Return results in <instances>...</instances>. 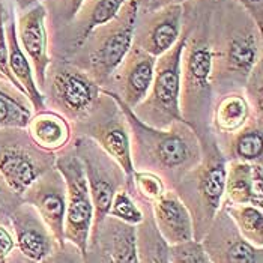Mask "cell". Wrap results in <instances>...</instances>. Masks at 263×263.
<instances>
[{"instance_id":"6da1fadb","label":"cell","mask_w":263,"mask_h":263,"mask_svg":"<svg viewBox=\"0 0 263 263\" xmlns=\"http://www.w3.org/2000/svg\"><path fill=\"white\" fill-rule=\"evenodd\" d=\"M263 59L262 29L232 0H215L211 18V87L214 97L243 90Z\"/></svg>"},{"instance_id":"7a4b0ae2","label":"cell","mask_w":263,"mask_h":263,"mask_svg":"<svg viewBox=\"0 0 263 263\" xmlns=\"http://www.w3.org/2000/svg\"><path fill=\"white\" fill-rule=\"evenodd\" d=\"M215 0H188L182 5L185 44L181 56V116L199 140L212 134L211 111V18Z\"/></svg>"},{"instance_id":"3957f363","label":"cell","mask_w":263,"mask_h":263,"mask_svg":"<svg viewBox=\"0 0 263 263\" xmlns=\"http://www.w3.org/2000/svg\"><path fill=\"white\" fill-rule=\"evenodd\" d=\"M115 100L121 105L129 128L134 170L152 172L161 178L168 190H173L202 160V146L197 134L183 121L175 122L165 129L146 125L129 107L118 98Z\"/></svg>"},{"instance_id":"277c9868","label":"cell","mask_w":263,"mask_h":263,"mask_svg":"<svg viewBox=\"0 0 263 263\" xmlns=\"http://www.w3.org/2000/svg\"><path fill=\"white\" fill-rule=\"evenodd\" d=\"M200 162L173 188L190 212L194 241H202L214 217L221 208L227 164L214 134L200 139Z\"/></svg>"},{"instance_id":"5b68a950","label":"cell","mask_w":263,"mask_h":263,"mask_svg":"<svg viewBox=\"0 0 263 263\" xmlns=\"http://www.w3.org/2000/svg\"><path fill=\"white\" fill-rule=\"evenodd\" d=\"M139 6L126 0L113 20L93 29L66 62L84 71L102 87L133 45Z\"/></svg>"},{"instance_id":"8992f818","label":"cell","mask_w":263,"mask_h":263,"mask_svg":"<svg viewBox=\"0 0 263 263\" xmlns=\"http://www.w3.org/2000/svg\"><path fill=\"white\" fill-rule=\"evenodd\" d=\"M185 33L181 32L178 42L160 58H157L151 89L133 111L154 128L165 129L172 123L182 121L181 116V56Z\"/></svg>"},{"instance_id":"52a82bcc","label":"cell","mask_w":263,"mask_h":263,"mask_svg":"<svg viewBox=\"0 0 263 263\" xmlns=\"http://www.w3.org/2000/svg\"><path fill=\"white\" fill-rule=\"evenodd\" d=\"M40 92L45 108L58 111L74 123L90 111L101 87L72 63L51 58Z\"/></svg>"},{"instance_id":"ba28073f","label":"cell","mask_w":263,"mask_h":263,"mask_svg":"<svg viewBox=\"0 0 263 263\" xmlns=\"http://www.w3.org/2000/svg\"><path fill=\"white\" fill-rule=\"evenodd\" d=\"M71 126L72 137L83 136L92 139L118 161L128 178L126 190L129 191L134 173L131 161L129 128L118 101L101 89V93L90 111L81 121L71 123Z\"/></svg>"},{"instance_id":"9c48e42d","label":"cell","mask_w":263,"mask_h":263,"mask_svg":"<svg viewBox=\"0 0 263 263\" xmlns=\"http://www.w3.org/2000/svg\"><path fill=\"white\" fill-rule=\"evenodd\" d=\"M71 143L81 162L93 204V224L90 230L93 232L107 217L115 194L128 186V178L118 161L92 139L74 136Z\"/></svg>"},{"instance_id":"30bf717a","label":"cell","mask_w":263,"mask_h":263,"mask_svg":"<svg viewBox=\"0 0 263 263\" xmlns=\"http://www.w3.org/2000/svg\"><path fill=\"white\" fill-rule=\"evenodd\" d=\"M54 162L56 154L41 149L26 128H0V173L18 196Z\"/></svg>"},{"instance_id":"8fae6325","label":"cell","mask_w":263,"mask_h":263,"mask_svg":"<svg viewBox=\"0 0 263 263\" xmlns=\"http://www.w3.org/2000/svg\"><path fill=\"white\" fill-rule=\"evenodd\" d=\"M54 167L61 172L66 185L65 242L76 245L83 254L87 248L93 224V204L81 162L72 143L56 154Z\"/></svg>"},{"instance_id":"7c38bea8","label":"cell","mask_w":263,"mask_h":263,"mask_svg":"<svg viewBox=\"0 0 263 263\" xmlns=\"http://www.w3.org/2000/svg\"><path fill=\"white\" fill-rule=\"evenodd\" d=\"M126 0H84L77 15L61 30L48 35L50 56L53 59H69L86 40V36L116 17Z\"/></svg>"},{"instance_id":"4fadbf2b","label":"cell","mask_w":263,"mask_h":263,"mask_svg":"<svg viewBox=\"0 0 263 263\" xmlns=\"http://www.w3.org/2000/svg\"><path fill=\"white\" fill-rule=\"evenodd\" d=\"M157 59L131 45L129 51L102 86L104 92L113 95L122 104L134 110L146 98L154 80Z\"/></svg>"},{"instance_id":"5bb4252c","label":"cell","mask_w":263,"mask_h":263,"mask_svg":"<svg viewBox=\"0 0 263 263\" xmlns=\"http://www.w3.org/2000/svg\"><path fill=\"white\" fill-rule=\"evenodd\" d=\"M200 242L211 263H263V248L243 238L223 208Z\"/></svg>"},{"instance_id":"9a60e30c","label":"cell","mask_w":263,"mask_h":263,"mask_svg":"<svg viewBox=\"0 0 263 263\" xmlns=\"http://www.w3.org/2000/svg\"><path fill=\"white\" fill-rule=\"evenodd\" d=\"M182 32V5L167 6L158 11H139L133 45L155 59L168 51Z\"/></svg>"},{"instance_id":"2e32d148","label":"cell","mask_w":263,"mask_h":263,"mask_svg":"<svg viewBox=\"0 0 263 263\" xmlns=\"http://www.w3.org/2000/svg\"><path fill=\"white\" fill-rule=\"evenodd\" d=\"M23 203L36 209L58 243L65 242V214H66V185L61 172L53 167L32 183L23 194Z\"/></svg>"},{"instance_id":"e0dca14e","label":"cell","mask_w":263,"mask_h":263,"mask_svg":"<svg viewBox=\"0 0 263 263\" xmlns=\"http://www.w3.org/2000/svg\"><path fill=\"white\" fill-rule=\"evenodd\" d=\"M45 15L47 14L42 2H36L24 9L15 11L17 38L21 50L32 65L38 89L44 84L47 68L51 62Z\"/></svg>"},{"instance_id":"ac0fdd59","label":"cell","mask_w":263,"mask_h":263,"mask_svg":"<svg viewBox=\"0 0 263 263\" xmlns=\"http://www.w3.org/2000/svg\"><path fill=\"white\" fill-rule=\"evenodd\" d=\"M9 220L18 250L32 262L41 263L61 245L36 209L27 203H21Z\"/></svg>"},{"instance_id":"d6986e66","label":"cell","mask_w":263,"mask_h":263,"mask_svg":"<svg viewBox=\"0 0 263 263\" xmlns=\"http://www.w3.org/2000/svg\"><path fill=\"white\" fill-rule=\"evenodd\" d=\"M5 35H6V47H8V65L14 76V79L20 84L24 95L32 105L33 111L44 110V100L41 95L40 89L36 86L33 69L29 59L26 58L24 51L21 50L20 42L17 38V29H15V8L12 2L6 6L5 11Z\"/></svg>"},{"instance_id":"ffe728a7","label":"cell","mask_w":263,"mask_h":263,"mask_svg":"<svg viewBox=\"0 0 263 263\" xmlns=\"http://www.w3.org/2000/svg\"><path fill=\"white\" fill-rule=\"evenodd\" d=\"M152 215L161 238L168 245L194 239L190 212L173 190H167L152 203Z\"/></svg>"},{"instance_id":"44dd1931","label":"cell","mask_w":263,"mask_h":263,"mask_svg":"<svg viewBox=\"0 0 263 263\" xmlns=\"http://www.w3.org/2000/svg\"><path fill=\"white\" fill-rule=\"evenodd\" d=\"M253 116L242 90L214 97L211 111V129L217 143L238 133Z\"/></svg>"},{"instance_id":"7402d4cb","label":"cell","mask_w":263,"mask_h":263,"mask_svg":"<svg viewBox=\"0 0 263 263\" xmlns=\"http://www.w3.org/2000/svg\"><path fill=\"white\" fill-rule=\"evenodd\" d=\"M26 129L32 140L47 152L58 154L72 142L71 122L50 108L33 111Z\"/></svg>"},{"instance_id":"603a6c76","label":"cell","mask_w":263,"mask_h":263,"mask_svg":"<svg viewBox=\"0 0 263 263\" xmlns=\"http://www.w3.org/2000/svg\"><path fill=\"white\" fill-rule=\"evenodd\" d=\"M217 144L226 161L263 162V119L251 116L238 133Z\"/></svg>"},{"instance_id":"cb8c5ba5","label":"cell","mask_w":263,"mask_h":263,"mask_svg":"<svg viewBox=\"0 0 263 263\" xmlns=\"http://www.w3.org/2000/svg\"><path fill=\"white\" fill-rule=\"evenodd\" d=\"M100 233L107 245L108 254L113 263H139L137 253V230L134 226L125 224L113 218L105 217L101 226L90 232Z\"/></svg>"},{"instance_id":"d4e9b609","label":"cell","mask_w":263,"mask_h":263,"mask_svg":"<svg viewBox=\"0 0 263 263\" xmlns=\"http://www.w3.org/2000/svg\"><path fill=\"white\" fill-rule=\"evenodd\" d=\"M136 202L143 211V221L137 227V253L139 263H172L168 243L161 238L152 215V204Z\"/></svg>"},{"instance_id":"484cf974","label":"cell","mask_w":263,"mask_h":263,"mask_svg":"<svg viewBox=\"0 0 263 263\" xmlns=\"http://www.w3.org/2000/svg\"><path fill=\"white\" fill-rule=\"evenodd\" d=\"M221 204H253L263 209L259 204L251 183V164L242 161H227L224 197Z\"/></svg>"},{"instance_id":"4316f807","label":"cell","mask_w":263,"mask_h":263,"mask_svg":"<svg viewBox=\"0 0 263 263\" xmlns=\"http://www.w3.org/2000/svg\"><path fill=\"white\" fill-rule=\"evenodd\" d=\"M32 113L27 97L18 89L0 87V128H26Z\"/></svg>"},{"instance_id":"83f0119b","label":"cell","mask_w":263,"mask_h":263,"mask_svg":"<svg viewBox=\"0 0 263 263\" xmlns=\"http://www.w3.org/2000/svg\"><path fill=\"white\" fill-rule=\"evenodd\" d=\"M221 208L248 242L263 248V209L253 204H221Z\"/></svg>"},{"instance_id":"f1b7e54d","label":"cell","mask_w":263,"mask_h":263,"mask_svg":"<svg viewBox=\"0 0 263 263\" xmlns=\"http://www.w3.org/2000/svg\"><path fill=\"white\" fill-rule=\"evenodd\" d=\"M84 0H44L42 5L45 8V26L47 33L53 35L61 30L77 15Z\"/></svg>"},{"instance_id":"f546056e","label":"cell","mask_w":263,"mask_h":263,"mask_svg":"<svg viewBox=\"0 0 263 263\" xmlns=\"http://www.w3.org/2000/svg\"><path fill=\"white\" fill-rule=\"evenodd\" d=\"M167 190H168L167 185L158 175L152 172L134 170L129 193L133 194L136 200L152 204L154 202H157Z\"/></svg>"},{"instance_id":"4dcf8cb0","label":"cell","mask_w":263,"mask_h":263,"mask_svg":"<svg viewBox=\"0 0 263 263\" xmlns=\"http://www.w3.org/2000/svg\"><path fill=\"white\" fill-rule=\"evenodd\" d=\"M107 215L134 227L143 221L142 208L126 188H122L115 194Z\"/></svg>"},{"instance_id":"1f68e13d","label":"cell","mask_w":263,"mask_h":263,"mask_svg":"<svg viewBox=\"0 0 263 263\" xmlns=\"http://www.w3.org/2000/svg\"><path fill=\"white\" fill-rule=\"evenodd\" d=\"M243 95L254 118L263 119V59L256 63L243 86Z\"/></svg>"},{"instance_id":"d6a6232c","label":"cell","mask_w":263,"mask_h":263,"mask_svg":"<svg viewBox=\"0 0 263 263\" xmlns=\"http://www.w3.org/2000/svg\"><path fill=\"white\" fill-rule=\"evenodd\" d=\"M0 263H35L18 250L8 217H0Z\"/></svg>"},{"instance_id":"836d02e7","label":"cell","mask_w":263,"mask_h":263,"mask_svg":"<svg viewBox=\"0 0 263 263\" xmlns=\"http://www.w3.org/2000/svg\"><path fill=\"white\" fill-rule=\"evenodd\" d=\"M172 263H211L203 250L200 241H186L176 245H168Z\"/></svg>"},{"instance_id":"e575fe53","label":"cell","mask_w":263,"mask_h":263,"mask_svg":"<svg viewBox=\"0 0 263 263\" xmlns=\"http://www.w3.org/2000/svg\"><path fill=\"white\" fill-rule=\"evenodd\" d=\"M83 263H113L108 254L107 245L98 232L90 233L89 236L87 248L83 253Z\"/></svg>"},{"instance_id":"d590c367","label":"cell","mask_w":263,"mask_h":263,"mask_svg":"<svg viewBox=\"0 0 263 263\" xmlns=\"http://www.w3.org/2000/svg\"><path fill=\"white\" fill-rule=\"evenodd\" d=\"M23 200L8 183L0 173V217H11L12 212L20 206Z\"/></svg>"},{"instance_id":"8d00e7d4","label":"cell","mask_w":263,"mask_h":263,"mask_svg":"<svg viewBox=\"0 0 263 263\" xmlns=\"http://www.w3.org/2000/svg\"><path fill=\"white\" fill-rule=\"evenodd\" d=\"M41 263H83V254L76 245L63 242Z\"/></svg>"},{"instance_id":"74e56055","label":"cell","mask_w":263,"mask_h":263,"mask_svg":"<svg viewBox=\"0 0 263 263\" xmlns=\"http://www.w3.org/2000/svg\"><path fill=\"white\" fill-rule=\"evenodd\" d=\"M232 2L242 6L250 14V17L256 21V24L263 29V0H232Z\"/></svg>"},{"instance_id":"f35d334b","label":"cell","mask_w":263,"mask_h":263,"mask_svg":"<svg viewBox=\"0 0 263 263\" xmlns=\"http://www.w3.org/2000/svg\"><path fill=\"white\" fill-rule=\"evenodd\" d=\"M251 183L256 200L263 206V162L251 164Z\"/></svg>"},{"instance_id":"ab89813d","label":"cell","mask_w":263,"mask_h":263,"mask_svg":"<svg viewBox=\"0 0 263 263\" xmlns=\"http://www.w3.org/2000/svg\"><path fill=\"white\" fill-rule=\"evenodd\" d=\"M185 2H188V0H149L143 11L152 12V11H158V9L167 8V6H173V5H183Z\"/></svg>"},{"instance_id":"60d3db41","label":"cell","mask_w":263,"mask_h":263,"mask_svg":"<svg viewBox=\"0 0 263 263\" xmlns=\"http://www.w3.org/2000/svg\"><path fill=\"white\" fill-rule=\"evenodd\" d=\"M11 2H12L15 11H20V9H24V8H27V6L36 3V2H44V0H11Z\"/></svg>"},{"instance_id":"b9f144b4","label":"cell","mask_w":263,"mask_h":263,"mask_svg":"<svg viewBox=\"0 0 263 263\" xmlns=\"http://www.w3.org/2000/svg\"><path fill=\"white\" fill-rule=\"evenodd\" d=\"M136 3H137V6H139V11H143L144 8H146V5H147V2L149 0H134Z\"/></svg>"},{"instance_id":"7bdbcfd3","label":"cell","mask_w":263,"mask_h":263,"mask_svg":"<svg viewBox=\"0 0 263 263\" xmlns=\"http://www.w3.org/2000/svg\"><path fill=\"white\" fill-rule=\"evenodd\" d=\"M0 81H3V83H6V81L3 80V77H2V74H0Z\"/></svg>"}]
</instances>
